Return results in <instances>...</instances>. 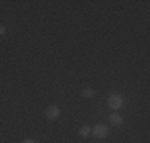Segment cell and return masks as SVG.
<instances>
[{
	"instance_id": "cell-1",
	"label": "cell",
	"mask_w": 150,
	"mask_h": 143,
	"mask_svg": "<svg viewBox=\"0 0 150 143\" xmlns=\"http://www.w3.org/2000/svg\"><path fill=\"white\" fill-rule=\"evenodd\" d=\"M107 102H109L110 108L120 110L125 103V99H123V95H120V94H112V95H109V100H107Z\"/></svg>"
},
{
	"instance_id": "cell-2",
	"label": "cell",
	"mask_w": 150,
	"mask_h": 143,
	"mask_svg": "<svg viewBox=\"0 0 150 143\" xmlns=\"http://www.w3.org/2000/svg\"><path fill=\"white\" fill-rule=\"evenodd\" d=\"M91 134L94 135L96 138H105L109 135V127L105 124H96L94 127L91 129Z\"/></svg>"
},
{
	"instance_id": "cell-3",
	"label": "cell",
	"mask_w": 150,
	"mask_h": 143,
	"mask_svg": "<svg viewBox=\"0 0 150 143\" xmlns=\"http://www.w3.org/2000/svg\"><path fill=\"white\" fill-rule=\"evenodd\" d=\"M59 114H61V110H59V107H56V105H50L48 110H46L48 119H58Z\"/></svg>"
},
{
	"instance_id": "cell-4",
	"label": "cell",
	"mask_w": 150,
	"mask_h": 143,
	"mask_svg": "<svg viewBox=\"0 0 150 143\" xmlns=\"http://www.w3.org/2000/svg\"><path fill=\"white\" fill-rule=\"evenodd\" d=\"M109 121H110L112 126H121V124H123V118H121L118 113H112L109 118Z\"/></svg>"
},
{
	"instance_id": "cell-5",
	"label": "cell",
	"mask_w": 150,
	"mask_h": 143,
	"mask_svg": "<svg viewBox=\"0 0 150 143\" xmlns=\"http://www.w3.org/2000/svg\"><path fill=\"white\" fill-rule=\"evenodd\" d=\"M78 132H80L81 137H88V135L91 134V127H90V126H83V127H81Z\"/></svg>"
},
{
	"instance_id": "cell-6",
	"label": "cell",
	"mask_w": 150,
	"mask_h": 143,
	"mask_svg": "<svg viewBox=\"0 0 150 143\" xmlns=\"http://www.w3.org/2000/svg\"><path fill=\"white\" fill-rule=\"evenodd\" d=\"M93 89L91 88H86V89H83V97H93Z\"/></svg>"
},
{
	"instance_id": "cell-7",
	"label": "cell",
	"mask_w": 150,
	"mask_h": 143,
	"mask_svg": "<svg viewBox=\"0 0 150 143\" xmlns=\"http://www.w3.org/2000/svg\"><path fill=\"white\" fill-rule=\"evenodd\" d=\"M3 34H5V27H3L2 24H0V35H3Z\"/></svg>"
},
{
	"instance_id": "cell-8",
	"label": "cell",
	"mask_w": 150,
	"mask_h": 143,
	"mask_svg": "<svg viewBox=\"0 0 150 143\" xmlns=\"http://www.w3.org/2000/svg\"><path fill=\"white\" fill-rule=\"evenodd\" d=\"M23 143H35V142H34V140H24Z\"/></svg>"
}]
</instances>
